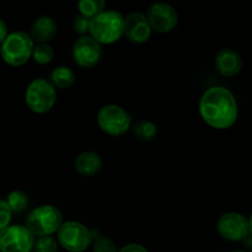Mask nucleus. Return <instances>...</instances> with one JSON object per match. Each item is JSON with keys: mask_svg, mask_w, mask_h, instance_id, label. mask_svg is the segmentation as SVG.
<instances>
[{"mask_svg": "<svg viewBox=\"0 0 252 252\" xmlns=\"http://www.w3.org/2000/svg\"><path fill=\"white\" fill-rule=\"evenodd\" d=\"M12 218V212L7 206L6 201L0 199V233L10 225Z\"/></svg>", "mask_w": 252, "mask_h": 252, "instance_id": "b1692460", "label": "nucleus"}, {"mask_svg": "<svg viewBox=\"0 0 252 252\" xmlns=\"http://www.w3.org/2000/svg\"><path fill=\"white\" fill-rule=\"evenodd\" d=\"M34 43L30 34L24 31H15L7 34L0 46L2 61L11 66H21L32 57Z\"/></svg>", "mask_w": 252, "mask_h": 252, "instance_id": "39448f33", "label": "nucleus"}, {"mask_svg": "<svg viewBox=\"0 0 252 252\" xmlns=\"http://www.w3.org/2000/svg\"><path fill=\"white\" fill-rule=\"evenodd\" d=\"M249 228H250V235L252 236V214H251L250 219H249Z\"/></svg>", "mask_w": 252, "mask_h": 252, "instance_id": "bb28decb", "label": "nucleus"}, {"mask_svg": "<svg viewBox=\"0 0 252 252\" xmlns=\"http://www.w3.org/2000/svg\"><path fill=\"white\" fill-rule=\"evenodd\" d=\"M57 32H58V25L56 20L44 15L33 20L29 34L34 44H39L49 43L56 37Z\"/></svg>", "mask_w": 252, "mask_h": 252, "instance_id": "4468645a", "label": "nucleus"}, {"mask_svg": "<svg viewBox=\"0 0 252 252\" xmlns=\"http://www.w3.org/2000/svg\"><path fill=\"white\" fill-rule=\"evenodd\" d=\"M148 21L153 31L158 33H169L176 29L179 24V14L176 9L166 2H154L147 10Z\"/></svg>", "mask_w": 252, "mask_h": 252, "instance_id": "9d476101", "label": "nucleus"}, {"mask_svg": "<svg viewBox=\"0 0 252 252\" xmlns=\"http://www.w3.org/2000/svg\"><path fill=\"white\" fill-rule=\"evenodd\" d=\"M125 31V16L117 10H103L101 14L90 20L89 34L96 42L113 44L120 41Z\"/></svg>", "mask_w": 252, "mask_h": 252, "instance_id": "f03ea898", "label": "nucleus"}, {"mask_svg": "<svg viewBox=\"0 0 252 252\" xmlns=\"http://www.w3.org/2000/svg\"><path fill=\"white\" fill-rule=\"evenodd\" d=\"M48 80L56 89L65 90L75 83V73L69 66L59 65L51 71Z\"/></svg>", "mask_w": 252, "mask_h": 252, "instance_id": "dca6fc26", "label": "nucleus"}, {"mask_svg": "<svg viewBox=\"0 0 252 252\" xmlns=\"http://www.w3.org/2000/svg\"><path fill=\"white\" fill-rule=\"evenodd\" d=\"M199 115L214 129H228L236 123L239 107L234 94L224 86L207 89L199 98Z\"/></svg>", "mask_w": 252, "mask_h": 252, "instance_id": "f257e3e1", "label": "nucleus"}, {"mask_svg": "<svg viewBox=\"0 0 252 252\" xmlns=\"http://www.w3.org/2000/svg\"><path fill=\"white\" fill-rule=\"evenodd\" d=\"M71 56L80 68L90 69L97 65L102 56V46L96 42L90 34L81 36L73 44Z\"/></svg>", "mask_w": 252, "mask_h": 252, "instance_id": "9b49d317", "label": "nucleus"}, {"mask_svg": "<svg viewBox=\"0 0 252 252\" xmlns=\"http://www.w3.org/2000/svg\"><path fill=\"white\" fill-rule=\"evenodd\" d=\"M74 167L81 176H96L102 169V159L100 155L94 152H84L76 157Z\"/></svg>", "mask_w": 252, "mask_h": 252, "instance_id": "2eb2a0df", "label": "nucleus"}, {"mask_svg": "<svg viewBox=\"0 0 252 252\" xmlns=\"http://www.w3.org/2000/svg\"><path fill=\"white\" fill-rule=\"evenodd\" d=\"M153 33L152 26L143 12H130L125 17L123 36L134 44L147 43Z\"/></svg>", "mask_w": 252, "mask_h": 252, "instance_id": "f8f14e48", "label": "nucleus"}, {"mask_svg": "<svg viewBox=\"0 0 252 252\" xmlns=\"http://www.w3.org/2000/svg\"><path fill=\"white\" fill-rule=\"evenodd\" d=\"M106 2L103 0H81L78 2V9L80 15L88 17L89 20L94 19L105 10Z\"/></svg>", "mask_w": 252, "mask_h": 252, "instance_id": "a211bd4d", "label": "nucleus"}, {"mask_svg": "<svg viewBox=\"0 0 252 252\" xmlns=\"http://www.w3.org/2000/svg\"><path fill=\"white\" fill-rule=\"evenodd\" d=\"M54 49L49 43H39L34 44L33 51H32V58L39 65H47L54 59Z\"/></svg>", "mask_w": 252, "mask_h": 252, "instance_id": "6ab92c4d", "label": "nucleus"}, {"mask_svg": "<svg viewBox=\"0 0 252 252\" xmlns=\"http://www.w3.org/2000/svg\"><path fill=\"white\" fill-rule=\"evenodd\" d=\"M34 239L25 225H9L0 233V252H31Z\"/></svg>", "mask_w": 252, "mask_h": 252, "instance_id": "6e6552de", "label": "nucleus"}, {"mask_svg": "<svg viewBox=\"0 0 252 252\" xmlns=\"http://www.w3.org/2000/svg\"><path fill=\"white\" fill-rule=\"evenodd\" d=\"M63 224V214L52 204H43L32 209L26 218V226L34 238L52 236Z\"/></svg>", "mask_w": 252, "mask_h": 252, "instance_id": "7ed1b4c3", "label": "nucleus"}, {"mask_svg": "<svg viewBox=\"0 0 252 252\" xmlns=\"http://www.w3.org/2000/svg\"><path fill=\"white\" fill-rule=\"evenodd\" d=\"M133 135L140 142H153L158 135V127L149 120H138L130 126Z\"/></svg>", "mask_w": 252, "mask_h": 252, "instance_id": "f3484780", "label": "nucleus"}, {"mask_svg": "<svg viewBox=\"0 0 252 252\" xmlns=\"http://www.w3.org/2000/svg\"><path fill=\"white\" fill-rule=\"evenodd\" d=\"M97 125L103 133L111 137H121L130 129L132 117L121 106L108 103L97 113Z\"/></svg>", "mask_w": 252, "mask_h": 252, "instance_id": "0eeeda50", "label": "nucleus"}, {"mask_svg": "<svg viewBox=\"0 0 252 252\" xmlns=\"http://www.w3.org/2000/svg\"><path fill=\"white\" fill-rule=\"evenodd\" d=\"M118 252H148V250L144 248V246L140 245V244L132 243V244H127V245L122 246V248L118 250Z\"/></svg>", "mask_w": 252, "mask_h": 252, "instance_id": "393cba45", "label": "nucleus"}, {"mask_svg": "<svg viewBox=\"0 0 252 252\" xmlns=\"http://www.w3.org/2000/svg\"><path fill=\"white\" fill-rule=\"evenodd\" d=\"M9 34V30H7V25L5 24V21L2 19H0V46H1L2 42L5 41V38Z\"/></svg>", "mask_w": 252, "mask_h": 252, "instance_id": "a878e982", "label": "nucleus"}, {"mask_svg": "<svg viewBox=\"0 0 252 252\" xmlns=\"http://www.w3.org/2000/svg\"><path fill=\"white\" fill-rule=\"evenodd\" d=\"M71 26H73V30L76 33L81 34V36H86V34H89V30H90V20L79 14L74 16Z\"/></svg>", "mask_w": 252, "mask_h": 252, "instance_id": "5701e85b", "label": "nucleus"}, {"mask_svg": "<svg viewBox=\"0 0 252 252\" xmlns=\"http://www.w3.org/2000/svg\"><path fill=\"white\" fill-rule=\"evenodd\" d=\"M25 102L32 112L44 115L54 107L57 102V89L46 78L32 80L25 91Z\"/></svg>", "mask_w": 252, "mask_h": 252, "instance_id": "423d86ee", "label": "nucleus"}, {"mask_svg": "<svg viewBox=\"0 0 252 252\" xmlns=\"http://www.w3.org/2000/svg\"><path fill=\"white\" fill-rule=\"evenodd\" d=\"M6 203L10 207L12 213H21L29 206V196H27L26 192L15 189V191H11L7 194Z\"/></svg>", "mask_w": 252, "mask_h": 252, "instance_id": "aec40b11", "label": "nucleus"}, {"mask_svg": "<svg viewBox=\"0 0 252 252\" xmlns=\"http://www.w3.org/2000/svg\"><path fill=\"white\" fill-rule=\"evenodd\" d=\"M58 241L53 236H39L34 239L33 249L34 252H57L58 251Z\"/></svg>", "mask_w": 252, "mask_h": 252, "instance_id": "4be33fe9", "label": "nucleus"}, {"mask_svg": "<svg viewBox=\"0 0 252 252\" xmlns=\"http://www.w3.org/2000/svg\"><path fill=\"white\" fill-rule=\"evenodd\" d=\"M233 252H246V251H243V250H235V251H233Z\"/></svg>", "mask_w": 252, "mask_h": 252, "instance_id": "cd10ccee", "label": "nucleus"}, {"mask_svg": "<svg viewBox=\"0 0 252 252\" xmlns=\"http://www.w3.org/2000/svg\"><path fill=\"white\" fill-rule=\"evenodd\" d=\"M217 71L225 78H234L243 68L241 56L233 48H223L217 53L214 59Z\"/></svg>", "mask_w": 252, "mask_h": 252, "instance_id": "ddd939ff", "label": "nucleus"}, {"mask_svg": "<svg viewBox=\"0 0 252 252\" xmlns=\"http://www.w3.org/2000/svg\"><path fill=\"white\" fill-rule=\"evenodd\" d=\"M97 233V230H91L79 221H63L57 231V241L68 252H84L90 248Z\"/></svg>", "mask_w": 252, "mask_h": 252, "instance_id": "20e7f679", "label": "nucleus"}, {"mask_svg": "<svg viewBox=\"0 0 252 252\" xmlns=\"http://www.w3.org/2000/svg\"><path fill=\"white\" fill-rule=\"evenodd\" d=\"M91 248H93V252H118L120 250L112 239L98 233L94 238Z\"/></svg>", "mask_w": 252, "mask_h": 252, "instance_id": "412c9836", "label": "nucleus"}, {"mask_svg": "<svg viewBox=\"0 0 252 252\" xmlns=\"http://www.w3.org/2000/svg\"><path fill=\"white\" fill-rule=\"evenodd\" d=\"M217 230L224 240L231 243L244 241L250 235L249 219L238 212H228L219 218Z\"/></svg>", "mask_w": 252, "mask_h": 252, "instance_id": "1a4fd4ad", "label": "nucleus"}]
</instances>
